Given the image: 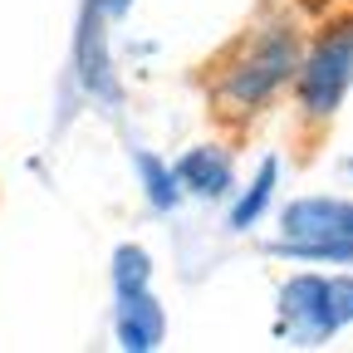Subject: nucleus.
Returning <instances> with one entry per match:
<instances>
[{
    "instance_id": "obj_1",
    "label": "nucleus",
    "mask_w": 353,
    "mask_h": 353,
    "mask_svg": "<svg viewBox=\"0 0 353 353\" xmlns=\"http://www.w3.org/2000/svg\"><path fill=\"white\" fill-rule=\"evenodd\" d=\"M299 34L290 20H265L260 30H250V39H241V50L211 74V103L221 113L236 118H255L280 88L299 74Z\"/></svg>"
},
{
    "instance_id": "obj_2",
    "label": "nucleus",
    "mask_w": 353,
    "mask_h": 353,
    "mask_svg": "<svg viewBox=\"0 0 353 353\" xmlns=\"http://www.w3.org/2000/svg\"><path fill=\"white\" fill-rule=\"evenodd\" d=\"M275 255L309 260V265H348L353 260V201L339 196H304L290 201L280 216V241Z\"/></svg>"
},
{
    "instance_id": "obj_3",
    "label": "nucleus",
    "mask_w": 353,
    "mask_h": 353,
    "mask_svg": "<svg viewBox=\"0 0 353 353\" xmlns=\"http://www.w3.org/2000/svg\"><path fill=\"white\" fill-rule=\"evenodd\" d=\"M294 88H299L304 118H334L339 113V103L353 88V15L334 20L309 44V54L299 59V74H294Z\"/></svg>"
},
{
    "instance_id": "obj_4",
    "label": "nucleus",
    "mask_w": 353,
    "mask_h": 353,
    "mask_svg": "<svg viewBox=\"0 0 353 353\" xmlns=\"http://www.w3.org/2000/svg\"><path fill=\"white\" fill-rule=\"evenodd\" d=\"M280 334L290 343H309V348L339 334L324 275H294L280 285Z\"/></svg>"
},
{
    "instance_id": "obj_5",
    "label": "nucleus",
    "mask_w": 353,
    "mask_h": 353,
    "mask_svg": "<svg viewBox=\"0 0 353 353\" xmlns=\"http://www.w3.org/2000/svg\"><path fill=\"white\" fill-rule=\"evenodd\" d=\"M103 6L99 0H83L79 10V30H74V74L94 99L118 103V79H113V59H108V39H103Z\"/></svg>"
},
{
    "instance_id": "obj_6",
    "label": "nucleus",
    "mask_w": 353,
    "mask_h": 353,
    "mask_svg": "<svg viewBox=\"0 0 353 353\" xmlns=\"http://www.w3.org/2000/svg\"><path fill=\"white\" fill-rule=\"evenodd\" d=\"M118 299V314H113V334L128 353H152L162 348V334H167V319H162V304L148 290H132V294H113Z\"/></svg>"
},
{
    "instance_id": "obj_7",
    "label": "nucleus",
    "mask_w": 353,
    "mask_h": 353,
    "mask_svg": "<svg viewBox=\"0 0 353 353\" xmlns=\"http://www.w3.org/2000/svg\"><path fill=\"white\" fill-rule=\"evenodd\" d=\"M176 182H182L187 196H201V201H221L231 192V157L221 148H192L176 162Z\"/></svg>"
},
{
    "instance_id": "obj_8",
    "label": "nucleus",
    "mask_w": 353,
    "mask_h": 353,
    "mask_svg": "<svg viewBox=\"0 0 353 353\" xmlns=\"http://www.w3.org/2000/svg\"><path fill=\"white\" fill-rule=\"evenodd\" d=\"M275 182H280V157H265V162H260V172L250 176V187H245V192L236 196V206H231V231H250L255 221L270 211Z\"/></svg>"
},
{
    "instance_id": "obj_9",
    "label": "nucleus",
    "mask_w": 353,
    "mask_h": 353,
    "mask_svg": "<svg viewBox=\"0 0 353 353\" xmlns=\"http://www.w3.org/2000/svg\"><path fill=\"white\" fill-rule=\"evenodd\" d=\"M138 176H143V192L152 201V211H172L176 201H182V182H176V167H167L162 157L152 152H138Z\"/></svg>"
},
{
    "instance_id": "obj_10",
    "label": "nucleus",
    "mask_w": 353,
    "mask_h": 353,
    "mask_svg": "<svg viewBox=\"0 0 353 353\" xmlns=\"http://www.w3.org/2000/svg\"><path fill=\"white\" fill-rule=\"evenodd\" d=\"M152 285V255L143 245H118L113 250V294H132Z\"/></svg>"
},
{
    "instance_id": "obj_11",
    "label": "nucleus",
    "mask_w": 353,
    "mask_h": 353,
    "mask_svg": "<svg viewBox=\"0 0 353 353\" xmlns=\"http://www.w3.org/2000/svg\"><path fill=\"white\" fill-rule=\"evenodd\" d=\"M329 304H334V319H339V329H343V324H353V275L329 280Z\"/></svg>"
},
{
    "instance_id": "obj_12",
    "label": "nucleus",
    "mask_w": 353,
    "mask_h": 353,
    "mask_svg": "<svg viewBox=\"0 0 353 353\" xmlns=\"http://www.w3.org/2000/svg\"><path fill=\"white\" fill-rule=\"evenodd\" d=\"M99 6H103V15H108V20H123L132 0H99Z\"/></svg>"
}]
</instances>
